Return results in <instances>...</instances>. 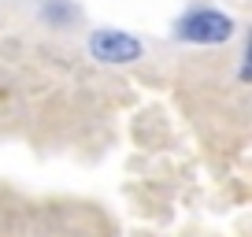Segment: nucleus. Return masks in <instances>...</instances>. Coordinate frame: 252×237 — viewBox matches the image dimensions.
I'll use <instances>...</instances> for the list:
<instances>
[{
    "mask_svg": "<svg viewBox=\"0 0 252 237\" xmlns=\"http://www.w3.org/2000/svg\"><path fill=\"white\" fill-rule=\"evenodd\" d=\"M237 33V19L230 11L204 4V0H193L174 15L171 23V41L178 45H193V48H219L226 41H234Z\"/></svg>",
    "mask_w": 252,
    "mask_h": 237,
    "instance_id": "1",
    "label": "nucleus"
},
{
    "mask_svg": "<svg viewBox=\"0 0 252 237\" xmlns=\"http://www.w3.org/2000/svg\"><path fill=\"white\" fill-rule=\"evenodd\" d=\"M86 52L100 67H134L145 59V41L123 26H96L86 37Z\"/></svg>",
    "mask_w": 252,
    "mask_h": 237,
    "instance_id": "2",
    "label": "nucleus"
},
{
    "mask_svg": "<svg viewBox=\"0 0 252 237\" xmlns=\"http://www.w3.org/2000/svg\"><path fill=\"white\" fill-rule=\"evenodd\" d=\"M37 23L41 26H48V30H60V33H67V30H74V26L86 19V11H82V4L78 0H37Z\"/></svg>",
    "mask_w": 252,
    "mask_h": 237,
    "instance_id": "3",
    "label": "nucleus"
},
{
    "mask_svg": "<svg viewBox=\"0 0 252 237\" xmlns=\"http://www.w3.org/2000/svg\"><path fill=\"white\" fill-rule=\"evenodd\" d=\"M237 82L252 86V26L245 30V45H241V59H237Z\"/></svg>",
    "mask_w": 252,
    "mask_h": 237,
    "instance_id": "4",
    "label": "nucleus"
}]
</instances>
